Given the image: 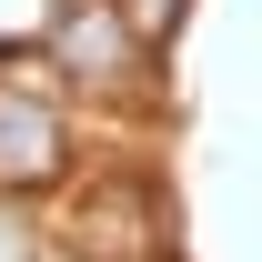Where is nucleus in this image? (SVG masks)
<instances>
[{"mask_svg":"<svg viewBox=\"0 0 262 262\" xmlns=\"http://www.w3.org/2000/svg\"><path fill=\"white\" fill-rule=\"evenodd\" d=\"M61 232L81 262H151L162 252V202H151V182H91Z\"/></svg>","mask_w":262,"mask_h":262,"instance_id":"f257e3e1","label":"nucleus"},{"mask_svg":"<svg viewBox=\"0 0 262 262\" xmlns=\"http://www.w3.org/2000/svg\"><path fill=\"white\" fill-rule=\"evenodd\" d=\"M111 10H121V20H131V31H141V40H151V31H171V20H182V0H111Z\"/></svg>","mask_w":262,"mask_h":262,"instance_id":"20e7f679","label":"nucleus"},{"mask_svg":"<svg viewBox=\"0 0 262 262\" xmlns=\"http://www.w3.org/2000/svg\"><path fill=\"white\" fill-rule=\"evenodd\" d=\"M0 262H31V212L0 202Z\"/></svg>","mask_w":262,"mask_h":262,"instance_id":"39448f33","label":"nucleus"},{"mask_svg":"<svg viewBox=\"0 0 262 262\" xmlns=\"http://www.w3.org/2000/svg\"><path fill=\"white\" fill-rule=\"evenodd\" d=\"M61 171V121L31 91H0V182H51Z\"/></svg>","mask_w":262,"mask_h":262,"instance_id":"7ed1b4c3","label":"nucleus"},{"mask_svg":"<svg viewBox=\"0 0 262 262\" xmlns=\"http://www.w3.org/2000/svg\"><path fill=\"white\" fill-rule=\"evenodd\" d=\"M51 51H61L71 71H91V81H141V31H131L111 0H61Z\"/></svg>","mask_w":262,"mask_h":262,"instance_id":"f03ea898","label":"nucleus"}]
</instances>
